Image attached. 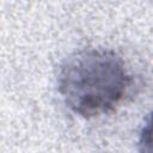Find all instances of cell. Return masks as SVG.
I'll return each mask as SVG.
<instances>
[{"mask_svg":"<svg viewBox=\"0 0 153 153\" xmlns=\"http://www.w3.org/2000/svg\"><path fill=\"white\" fill-rule=\"evenodd\" d=\"M130 75L122 57L110 49L87 48L71 54L57 74L65 104L84 118L112 111L122 100Z\"/></svg>","mask_w":153,"mask_h":153,"instance_id":"cell-1","label":"cell"},{"mask_svg":"<svg viewBox=\"0 0 153 153\" xmlns=\"http://www.w3.org/2000/svg\"><path fill=\"white\" fill-rule=\"evenodd\" d=\"M137 147L139 153H153V111L148 115L140 130Z\"/></svg>","mask_w":153,"mask_h":153,"instance_id":"cell-2","label":"cell"}]
</instances>
